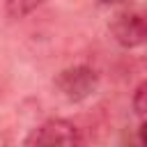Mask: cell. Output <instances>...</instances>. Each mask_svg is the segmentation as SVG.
Returning <instances> with one entry per match:
<instances>
[{
    "instance_id": "cell-6",
    "label": "cell",
    "mask_w": 147,
    "mask_h": 147,
    "mask_svg": "<svg viewBox=\"0 0 147 147\" xmlns=\"http://www.w3.org/2000/svg\"><path fill=\"white\" fill-rule=\"evenodd\" d=\"M101 5H122V2H131V0H99Z\"/></svg>"
},
{
    "instance_id": "cell-1",
    "label": "cell",
    "mask_w": 147,
    "mask_h": 147,
    "mask_svg": "<svg viewBox=\"0 0 147 147\" xmlns=\"http://www.w3.org/2000/svg\"><path fill=\"white\" fill-rule=\"evenodd\" d=\"M55 90L71 103L85 101L87 96H92L99 87V74L87 67V64H76V67H67L55 76Z\"/></svg>"
},
{
    "instance_id": "cell-4",
    "label": "cell",
    "mask_w": 147,
    "mask_h": 147,
    "mask_svg": "<svg viewBox=\"0 0 147 147\" xmlns=\"http://www.w3.org/2000/svg\"><path fill=\"white\" fill-rule=\"evenodd\" d=\"M46 0H5V11H7L9 18L18 21V18H25L28 14H32Z\"/></svg>"
},
{
    "instance_id": "cell-3",
    "label": "cell",
    "mask_w": 147,
    "mask_h": 147,
    "mask_svg": "<svg viewBox=\"0 0 147 147\" xmlns=\"http://www.w3.org/2000/svg\"><path fill=\"white\" fill-rule=\"evenodd\" d=\"M108 30L113 34V39L124 46V48H138L145 44V37H147V30H145V18L140 11H117L110 23H108Z\"/></svg>"
},
{
    "instance_id": "cell-5",
    "label": "cell",
    "mask_w": 147,
    "mask_h": 147,
    "mask_svg": "<svg viewBox=\"0 0 147 147\" xmlns=\"http://www.w3.org/2000/svg\"><path fill=\"white\" fill-rule=\"evenodd\" d=\"M131 106H133V110H136L138 119L142 122V119H145V113H147V83H145V80L136 87L133 99H131Z\"/></svg>"
},
{
    "instance_id": "cell-2",
    "label": "cell",
    "mask_w": 147,
    "mask_h": 147,
    "mask_svg": "<svg viewBox=\"0 0 147 147\" xmlns=\"http://www.w3.org/2000/svg\"><path fill=\"white\" fill-rule=\"evenodd\" d=\"M25 145H80L83 133L69 119H48L30 131Z\"/></svg>"
}]
</instances>
